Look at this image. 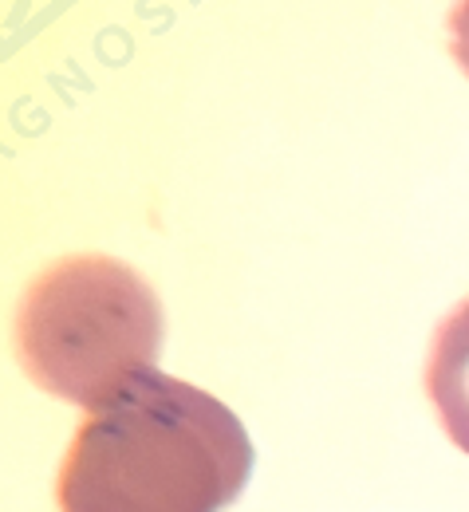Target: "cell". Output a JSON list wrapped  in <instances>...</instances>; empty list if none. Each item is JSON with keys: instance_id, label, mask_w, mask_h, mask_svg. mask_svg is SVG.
<instances>
[{"instance_id": "1", "label": "cell", "mask_w": 469, "mask_h": 512, "mask_svg": "<svg viewBox=\"0 0 469 512\" xmlns=\"http://www.w3.org/2000/svg\"><path fill=\"white\" fill-rule=\"evenodd\" d=\"M241 418L158 367L87 414L56 477L60 512H221L253 473Z\"/></svg>"}, {"instance_id": "2", "label": "cell", "mask_w": 469, "mask_h": 512, "mask_svg": "<svg viewBox=\"0 0 469 512\" xmlns=\"http://www.w3.org/2000/svg\"><path fill=\"white\" fill-rule=\"evenodd\" d=\"M12 339L32 383L91 414L138 371L154 367L162 304L115 256H64L20 296Z\"/></svg>"}, {"instance_id": "3", "label": "cell", "mask_w": 469, "mask_h": 512, "mask_svg": "<svg viewBox=\"0 0 469 512\" xmlns=\"http://www.w3.org/2000/svg\"><path fill=\"white\" fill-rule=\"evenodd\" d=\"M426 394L446 438L469 457V300H462L434 331L426 359Z\"/></svg>"}, {"instance_id": "4", "label": "cell", "mask_w": 469, "mask_h": 512, "mask_svg": "<svg viewBox=\"0 0 469 512\" xmlns=\"http://www.w3.org/2000/svg\"><path fill=\"white\" fill-rule=\"evenodd\" d=\"M450 56H454V64L466 71L469 79V0H458L454 8H450Z\"/></svg>"}]
</instances>
